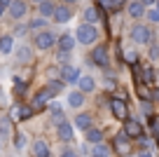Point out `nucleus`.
I'll use <instances>...</instances> for the list:
<instances>
[{"mask_svg":"<svg viewBox=\"0 0 159 157\" xmlns=\"http://www.w3.org/2000/svg\"><path fill=\"white\" fill-rule=\"evenodd\" d=\"M112 145H115V152H117V155H122V157L131 155V150H134V143H131V138L126 136L124 131L115 134V141H112Z\"/></svg>","mask_w":159,"mask_h":157,"instance_id":"nucleus-1","label":"nucleus"},{"mask_svg":"<svg viewBox=\"0 0 159 157\" xmlns=\"http://www.w3.org/2000/svg\"><path fill=\"white\" fill-rule=\"evenodd\" d=\"M96 26H89V24H84V26H80L77 28V35H75V42H80V45H91V42H96Z\"/></svg>","mask_w":159,"mask_h":157,"instance_id":"nucleus-2","label":"nucleus"},{"mask_svg":"<svg viewBox=\"0 0 159 157\" xmlns=\"http://www.w3.org/2000/svg\"><path fill=\"white\" fill-rule=\"evenodd\" d=\"M131 40H134L136 45H148L150 40H152V35H150V28L143 24H136L134 28H131Z\"/></svg>","mask_w":159,"mask_h":157,"instance_id":"nucleus-3","label":"nucleus"},{"mask_svg":"<svg viewBox=\"0 0 159 157\" xmlns=\"http://www.w3.org/2000/svg\"><path fill=\"white\" fill-rule=\"evenodd\" d=\"M35 110L30 108V106H21V103H16V106H12V113H10V120L12 122H24V120H30L33 117Z\"/></svg>","mask_w":159,"mask_h":157,"instance_id":"nucleus-4","label":"nucleus"},{"mask_svg":"<svg viewBox=\"0 0 159 157\" xmlns=\"http://www.w3.org/2000/svg\"><path fill=\"white\" fill-rule=\"evenodd\" d=\"M110 110H112V115L117 120H122V122L129 120V108H126L124 98H112V101H110Z\"/></svg>","mask_w":159,"mask_h":157,"instance_id":"nucleus-5","label":"nucleus"},{"mask_svg":"<svg viewBox=\"0 0 159 157\" xmlns=\"http://www.w3.org/2000/svg\"><path fill=\"white\" fill-rule=\"evenodd\" d=\"M91 61H94V66H98V68H108V47H105V45H98V47L94 49V52H91Z\"/></svg>","mask_w":159,"mask_h":157,"instance_id":"nucleus-6","label":"nucleus"},{"mask_svg":"<svg viewBox=\"0 0 159 157\" xmlns=\"http://www.w3.org/2000/svg\"><path fill=\"white\" fill-rule=\"evenodd\" d=\"M49 98H54L52 89H49V87H42L38 94H35V98H33V106H30V108H33V110H42V108L47 106V101H49Z\"/></svg>","mask_w":159,"mask_h":157,"instance_id":"nucleus-7","label":"nucleus"},{"mask_svg":"<svg viewBox=\"0 0 159 157\" xmlns=\"http://www.w3.org/2000/svg\"><path fill=\"white\" fill-rule=\"evenodd\" d=\"M59 75H61V82L63 84H77V80H80V70L75 66H68V64L59 70Z\"/></svg>","mask_w":159,"mask_h":157,"instance_id":"nucleus-8","label":"nucleus"},{"mask_svg":"<svg viewBox=\"0 0 159 157\" xmlns=\"http://www.w3.org/2000/svg\"><path fill=\"white\" fill-rule=\"evenodd\" d=\"M124 134L129 138H143V124L138 120H126L124 122Z\"/></svg>","mask_w":159,"mask_h":157,"instance_id":"nucleus-9","label":"nucleus"},{"mask_svg":"<svg viewBox=\"0 0 159 157\" xmlns=\"http://www.w3.org/2000/svg\"><path fill=\"white\" fill-rule=\"evenodd\" d=\"M52 19H54L56 24H66V21L73 19V10H70L68 5H56V7H54V14H52Z\"/></svg>","mask_w":159,"mask_h":157,"instance_id":"nucleus-10","label":"nucleus"},{"mask_svg":"<svg viewBox=\"0 0 159 157\" xmlns=\"http://www.w3.org/2000/svg\"><path fill=\"white\" fill-rule=\"evenodd\" d=\"M33 45H35L38 49H49L52 45H56V38H54L52 33H47V31H42V33L35 35V42H33Z\"/></svg>","mask_w":159,"mask_h":157,"instance_id":"nucleus-11","label":"nucleus"},{"mask_svg":"<svg viewBox=\"0 0 159 157\" xmlns=\"http://www.w3.org/2000/svg\"><path fill=\"white\" fill-rule=\"evenodd\" d=\"M94 89H96V80L91 78V75H80V80H77V92L91 94Z\"/></svg>","mask_w":159,"mask_h":157,"instance_id":"nucleus-12","label":"nucleus"},{"mask_svg":"<svg viewBox=\"0 0 159 157\" xmlns=\"http://www.w3.org/2000/svg\"><path fill=\"white\" fill-rule=\"evenodd\" d=\"M30 152H33V157H52L49 145H47L42 138H35V141H33V145H30Z\"/></svg>","mask_w":159,"mask_h":157,"instance_id":"nucleus-13","label":"nucleus"},{"mask_svg":"<svg viewBox=\"0 0 159 157\" xmlns=\"http://www.w3.org/2000/svg\"><path fill=\"white\" fill-rule=\"evenodd\" d=\"M26 12H28V7H26L24 0H12L10 2V17L12 19H21Z\"/></svg>","mask_w":159,"mask_h":157,"instance_id":"nucleus-14","label":"nucleus"},{"mask_svg":"<svg viewBox=\"0 0 159 157\" xmlns=\"http://www.w3.org/2000/svg\"><path fill=\"white\" fill-rule=\"evenodd\" d=\"M16 59H19V64H30L33 61V49L28 47V45H19V47L14 49Z\"/></svg>","mask_w":159,"mask_h":157,"instance_id":"nucleus-15","label":"nucleus"},{"mask_svg":"<svg viewBox=\"0 0 159 157\" xmlns=\"http://www.w3.org/2000/svg\"><path fill=\"white\" fill-rule=\"evenodd\" d=\"M56 134H59V141H63V143L73 141V124H68V122L59 124V127H56Z\"/></svg>","mask_w":159,"mask_h":157,"instance_id":"nucleus-16","label":"nucleus"},{"mask_svg":"<svg viewBox=\"0 0 159 157\" xmlns=\"http://www.w3.org/2000/svg\"><path fill=\"white\" fill-rule=\"evenodd\" d=\"M84 19H87V24H89V26H94L96 21H101V10H98V5L87 7V10H84Z\"/></svg>","mask_w":159,"mask_h":157,"instance_id":"nucleus-17","label":"nucleus"},{"mask_svg":"<svg viewBox=\"0 0 159 157\" xmlns=\"http://www.w3.org/2000/svg\"><path fill=\"white\" fill-rule=\"evenodd\" d=\"M91 120H94V117H91L89 113H80L77 117H75V127L87 131V129H91Z\"/></svg>","mask_w":159,"mask_h":157,"instance_id":"nucleus-18","label":"nucleus"},{"mask_svg":"<svg viewBox=\"0 0 159 157\" xmlns=\"http://www.w3.org/2000/svg\"><path fill=\"white\" fill-rule=\"evenodd\" d=\"M87 143H91V145H98V143H103V131L101 129H87Z\"/></svg>","mask_w":159,"mask_h":157,"instance_id":"nucleus-19","label":"nucleus"},{"mask_svg":"<svg viewBox=\"0 0 159 157\" xmlns=\"http://www.w3.org/2000/svg\"><path fill=\"white\" fill-rule=\"evenodd\" d=\"M68 106H70V108L84 106V94H82V92H70L68 94Z\"/></svg>","mask_w":159,"mask_h":157,"instance_id":"nucleus-20","label":"nucleus"},{"mask_svg":"<svg viewBox=\"0 0 159 157\" xmlns=\"http://www.w3.org/2000/svg\"><path fill=\"white\" fill-rule=\"evenodd\" d=\"M75 47V38L73 35H61L59 38V52H70Z\"/></svg>","mask_w":159,"mask_h":157,"instance_id":"nucleus-21","label":"nucleus"},{"mask_svg":"<svg viewBox=\"0 0 159 157\" xmlns=\"http://www.w3.org/2000/svg\"><path fill=\"white\" fill-rule=\"evenodd\" d=\"M49 110H52V120H54V124H56V127L66 122V117H63V110H61V106L52 103V106H49Z\"/></svg>","mask_w":159,"mask_h":157,"instance_id":"nucleus-22","label":"nucleus"},{"mask_svg":"<svg viewBox=\"0 0 159 157\" xmlns=\"http://www.w3.org/2000/svg\"><path fill=\"white\" fill-rule=\"evenodd\" d=\"M54 2H52V0H42V2H40V7H38V10H40V17H42V19H45V17H52V14H54Z\"/></svg>","mask_w":159,"mask_h":157,"instance_id":"nucleus-23","label":"nucleus"},{"mask_svg":"<svg viewBox=\"0 0 159 157\" xmlns=\"http://www.w3.org/2000/svg\"><path fill=\"white\" fill-rule=\"evenodd\" d=\"M10 136H12V120L2 117L0 120V138L5 141V138H10Z\"/></svg>","mask_w":159,"mask_h":157,"instance_id":"nucleus-24","label":"nucleus"},{"mask_svg":"<svg viewBox=\"0 0 159 157\" xmlns=\"http://www.w3.org/2000/svg\"><path fill=\"white\" fill-rule=\"evenodd\" d=\"M12 42H14V40H12V35H0V52H2V54H10L12 49Z\"/></svg>","mask_w":159,"mask_h":157,"instance_id":"nucleus-25","label":"nucleus"},{"mask_svg":"<svg viewBox=\"0 0 159 157\" xmlns=\"http://www.w3.org/2000/svg\"><path fill=\"white\" fill-rule=\"evenodd\" d=\"M136 92H138L140 101H145V103H148L150 98H152V92H150V89H148V84H143V82H140V84H136Z\"/></svg>","mask_w":159,"mask_h":157,"instance_id":"nucleus-26","label":"nucleus"},{"mask_svg":"<svg viewBox=\"0 0 159 157\" xmlns=\"http://www.w3.org/2000/svg\"><path fill=\"white\" fill-rule=\"evenodd\" d=\"M129 14L134 17V19H140V17L145 14V7L140 5V2H131L129 5Z\"/></svg>","mask_w":159,"mask_h":157,"instance_id":"nucleus-27","label":"nucleus"},{"mask_svg":"<svg viewBox=\"0 0 159 157\" xmlns=\"http://www.w3.org/2000/svg\"><path fill=\"white\" fill-rule=\"evenodd\" d=\"M91 155H94V157H110V148L103 145V143H98V145H94Z\"/></svg>","mask_w":159,"mask_h":157,"instance_id":"nucleus-28","label":"nucleus"},{"mask_svg":"<svg viewBox=\"0 0 159 157\" xmlns=\"http://www.w3.org/2000/svg\"><path fill=\"white\" fill-rule=\"evenodd\" d=\"M26 143H28V136H26V134H14V148L16 150L26 148Z\"/></svg>","mask_w":159,"mask_h":157,"instance_id":"nucleus-29","label":"nucleus"},{"mask_svg":"<svg viewBox=\"0 0 159 157\" xmlns=\"http://www.w3.org/2000/svg\"><path fill=\"white\" fill-rule=\"evenodd\" d=\"M47 87H49V89H52V94L56 96V94H61V89H63V82H61V80H52Z\"/></svg>","mask_w":159,"mask_h":157,"instance_id":"nucleus-30","label":"nucleus"},{"mask_svg":"<svg viewBox=\"0 0 159 157\" xmlns=\"http://www.w3.org/2000/svg\"><path fill=\"white\" fill-rule=\"evenodd\" d=\"M42 26H45V19H42V17H38V19H33V21L28 24V31H40Z\"/></svg>","mask_w":159,"mask_h":157,"instance_id":"nucleus-31","label":"nucleus"},{"mask_svg":"<svg viewBox=\"0 0 159 157\" xmlns=\"http://www.w3.org/2000/svg\"><path fill=\"white\" fill-rule=\"evenodd\" d=\"M14 92H16V94H24V92H26V80L14 78Z\"/></svg>","mask_w":159,"mask_h":157,"instance_id":"nucleus-32","label":"nucleus"},{"mask_svg":"<svg viewBox=\"0 0 159 157\" xmlns=\"http://www.w3.org/2000/svg\"><path fill=\"white\" fill-rule=\"evenodd\" d=\"M145 14H148V19H150V21H154V24H159V12L154 10V7H152V10H145Z\"/></svg>","mask_w":159,"mask_h":157,"instance_id":"nucleus-33","label":"nucleus"},{"mask_svg":"<svg viewBox=\"0 0 159 157\" xmlns=\"http://www.w3.org/2000/svg\"><path fill=\"white\" fill-rule=\"evenodd\" d=\"M136 59H138V56H136V52H126V54H124V61H126V64H131V66L136 64Z\"/></svg>","mask_w":159,"mask_h":157,"instance_id":"nucleus-34","label":"nucleus"},{"mask_svg":"<svg viewBox=\"0 0 159 157\" xmlns=\"http://www.w3.org/2000/svg\"><path fill=\"white\" fill-rule=\"evenodd\" d=\"M150 127H152V131L159 136V115H157V117H152V120H150Z\"/></svg>","mask_w":159,"mask_h":157,"instance_id":"nucleus-35","label":"nucleus"},{"mask_svg":"<svg viewBox=\"0 0 159 157\" xmlns=\"http://www.w3.org/2000/svg\"><path fill=\"white\" fill-rule=\"evenodd\" d=\"M101 7H103V10H110V12H117L115 5H112V0H101Z\"/></svg>","mask_w":159,"mask_h":157,"instance_id":"nucleus-36","label":"nucleus"},{"mask_svg":"<svg viewBox=\"0 0 159 157\" xmlns=\"http://www.w3.org/2000/svg\"><path fill=\"white\" fill-rule=\"evenodd\" d=\"M143 7H152V5H157V0H138Z\"/></svg>","mask_w":159,"mask_h":157,"instance_id":"nucleus-37","label":"nucleus"},{"mask_svg":"<svg viewBox=\"0 0 159 157\" xmlns=\"http://www.w3.org/2000/svg\"><path fill=\"white\" fill-rule=\"evenodd\" d=\"M28 33V26H16V35H26Z\"/></svg>","mask_w":159,"mask_h":157,"instance_id":"nucleus-38","label":"nucleus"},{"mask_svg":"<svg viewBox=\"0 0 159 157\" xmlns=\"http://www.w3.org/2000/svg\"><path fill=\"white\" fill-rule=\"evenodd\" d=\"M61 157H77V152H75V150H63Z\"/></svg>","mask_w":159,"mask_h":157,"instance_id":"nucleus-39","label":"nucleus"},{"mask_svg":"<svg viewBox=\"0 0 159 157\" xmlns=\"http://www.w3.org/2000/svg\"><path fill=\"white\" fill-rule=\"evenodd\" d=\"M150 56H152V59H159V47H152V49H150Z\"/></svg>","mask_w":159,"mask_h":157,"instance_id":"nucleus-40","label":"nucleus"},{"mask_svg":"<svg viewBox=\"0 0 159 157\" xmlns=\"http://www.w3.org/2000/svg\"><path fill=\"white\" fill-rule=\"evenodd\" d=\"M47 75H49V78H52V80H54V78H56V75H59V68H49V70H47Z\"/></svg>","mask_w":159,"mask_h":157,"instance_id":"nucleus-41","label":"nucleus"},{"mask_svg":"<svg viewBox=\"0 0 159 157\" xmlns=\"http://www.w3.org/2000/svg\"><path fill=\"white\" fill-rule=\"evenodd\" d=\"M112 5H115V10H119L122 5H126V0H112Z\"/></svg>","mask_w":159,"mask_h":157,"instance_id":"nucleus-42","label":"nucleus"},{"mask_svg":"<svg viewBox=\"0 0 159 157\" xmlns=\"http://www.w3.org/2000/svg\"><path fill=\"white\" fill-rule=\"evenodd\" d=\"M10 2H12V0H0V7L5 10V7H10Z\"/></svg>","mask_w":159,"mask_h":157,"instance_id":"nucleus-43","label":"nucleus"},{"mask_svg":"<svg viewBox=\"0 0 159 157\" xmlns=\"http://www.w3.org/2000/svg\"><path fill=\"white\" fill-rule=\"evenodd\" d=\"M140 157H152V152H140Z\"/></svg>","mask_w":159,"mask_h":157,"instance_id":"nucleus-44","label":"nucleus"},{"mask_svg":"<svg viewBox=\"0 0 159 157\" xmlns=\"http://www.w3.org/2000/svg\"><path fill=\"white\" fill-rule=\"evenodd\" d=\"M63 2L66 5H73V2H77V0H63Z\"/></svg>","mask_w":159,"mask_h":157,"instance_id":"nucleus-45","label":"nucleus"},{"mask_svg":"<svg viewBox=\"0 0 159 157\" xmlns=\"http://www.w3.org/2000/svg\"><path fill=\"white\" fill-rule=\"evenodd\" d=\"M2 98H5V94H2V87H0V103H2Z\"/></svg>","mask_w":159,"mask_h":157,"instance_id":"nucleus-46","label":"nucleus"},{"mask_svg":"<svg viewBox=\"0 0 159 157\" xmlns=\"http://www.w3.org/2000/svg\"><path fill=\"white\" fill-rule=\"evenodd\" d=\"M154 10H157V12H159V0H157V5H154Z\"/></svg>","mask_w":159,"mask_h":157,"instance_id":"nucleus-47","label":"nucleus"},{"mask_svg":"<svg viewBox=\"0 0 159 157\" xmlns=\"http://www.w3.org/2000/svg\"><path fill=\"white\" fill-rule=\"evenodd\" d=\"M33 2H38V5H40V2H42V0H33Z\"/></svg>","mask_w":159,"mask_h":157,"instance_id":"nucleus-48","label":"nucleus"},{"mask_svg":"<svg viewBox=\"0 0 159 157\" xmlns=\"http://www.w3.org/2000/svg\"><path fill=\"white\" fill-rule=\"evenodd\" d=\"M0 17H2V7H0Z\"/></svg>","mask_w":159,"mask_h":157,"instance_id":"nucleus-49","label":"nucleus"},{"mask_svg":"<svg viewBox=\"0 0 159 157\" xmlns=\"http://www.w3.org/2000/svg\"><path fill=\"white\" fill-rule=\"evenodd\" d=\"M91 157H94V155H91Z\"/></svg>","mask_w":159,"mask_h":157,"instance_id":"nucleus-50","label":"nucleus"}]
</instances>
